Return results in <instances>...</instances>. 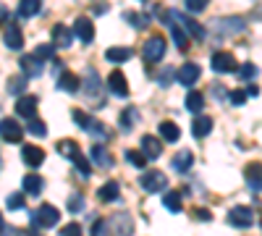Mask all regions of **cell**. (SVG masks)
<instances>
[{"label":"cell","mask_w":262,"mask_h":236,"mask_svg":"<svg viewBox=\"0 0 262 236\" xmlns=\"http://www.w3.org/2000/svg\"><path fill=\"white\" fill-rule=\"evenodd\" d=\"M58 221H60V212L53 205H39L37 212L32 216V226L34 228H53Z\"/></svg>","instance_id":"cell-1"},{"label":"cell","mask_w":262,"mask_h":236,"mask_svg":"<svg viewBox=\"0 0 262 236\" xmlns=\"http://www.w3.org/2000/svg\"><path fill=\"white\" fill-rule=\"evenodd\" d=\"M142 55H144V60L149 63V66H152V63H158V60H163V55H165V37L163 34H152L144 42Z\"/></svg>","instance_id":"cell-2"},{"label":"cell","mask_w":262,"mask_h":236,"mask_svg":"<svg viewBox=\"0 0 262 236\" xmlns=\"http://www.w3.org/2000/svg\"><path fill=\"white\" fill-rule=\"evenodd\" d=\"M142 189L149 191V195H158V191H165L168 189V176L160 174V170H147V174L139 179Z\"/></svg>","instance_id":"cell-3"},{"label":"cell","mask_w":262,"mask_h":236,"mask_svg":"<svg viewBox=\"0 0 262 236\" xmlns=\"http://www.w3.org/2000/svg\"><path fill=\"white\" fill-rule=\"evenodd\" d=\"M228 223L231 226H236V228H252L254 226V210L252 207H233L231 212H228Z\"/></svg>","instance_id":"cell-4"},{"label":"cell","mask_w":262,"mask_h":236,"mask_svg":"<svg viewBox=\"0 0 262 236\" xmlns=\"http://www.w3.org/2000/svg\"><path fill=\"white\" fill-rule=\"evenodd\" d=\"M210 63H212V71H217V74H236V69H238L236 58H233L231 53H226V50L215 53Z\"/></svg>","instance_id":"cell-5"},{"label":"cell","mask_w":262,"mask_h":236,"mask_svg":"<svg viewBox=\"0 0 262 236\" xmlns=\"http://www.w3.org/2000/svg\"><path fill=\"white\" fill-rule=\"evenodd\" d=\"M0 137H3L6 142H11V144H18L21 139H24V128L11 118H3L0 121Z\"/></svg>","instance_id":"cell-6"},{"label":"cell","mask_w":262,"mask_h":236,"mask_svg":"<svg viewBox=\"0 0 262 236\" xmlns=\"http://www.w3.org/2000/svg\"><path fill=\"white\" fill-rule=\"evenodd\" d=\"M200 74H202V69L196 66V63H184V66L176 71V79L184 84V87H194V84L200 81Z\"/></svg>","instance_id":"cell-7"},{"label":"cell","mask_w":262,"mask_h":236,"mask_svg":"<svg viewBox=\"0 0 262 236\" xmlns=\"http://www.w3.org/2000/svg\"><path fill=\"white\" fill-rule=\"evenodd\" d=\"M74 34L84 42V45H90V42L95 39V24L86 16H81V18L74 21Z\"/></svg>","instance_id":"cell-8"},{"label":"cell","mask_w":262,"mask_h":236,"mask_svg":"<svg viewBox=\"0 0 262 236\" xmlns=\"http://www.w3.org/2000/svg\"><path fill=\"white\" fill-rule=\"evenodd\" d=\"M142 153L147 160H158L163 155V142L158 137H152V134H144L142 137Z\"/></svg>","instance_id":"cell-9"},{"label":"cell","mask_w":262,"mask_h":236,"mask_svg":"<svg viewBox=\"0 0 262 236\" xmlns=\"http://www.w3.org/2000/svg\"><path fill=\"white\" fill-rule=\"evenodd\" d=\"M21 158H24L27 165L39 168L42 163H45V149H42V147H34V144H24V147H21Z\"/></svg>","instance_id":"cell-10"},{"label":"cell","mask_w":262,"mask_h":236,"mask_svg":"<svg viewBox=\"0 0 262 236\" xmlns=\"http://www.w3.org/2000/svg\"><path fill=\"white\" fill-rule=\"evenodd\" d=\"M107 87H111V92L116 97H128V81H126L123 71H111V76H107Z\"/></svg>","instance_id":"cell-11"},{"label":"cell","mask_w":262,"mask_h":236,"mask_svg":"<svg viewBox=\"0 0 262 236\" xmlns=\"http://www.w3.org/2000/svg\"><path fill=\"white\" fill-rule=\"evenodd\" d=\"M244 179L252 191H262V163H249L244 168Z\"/></svg>","instance_id":"cell-12"},{"label":"cell","mask_w":262,"mask_h":236,"mask_svg":"<svg viewBox=\"0 0 262 236\" xmlns=\"http://www.w3.org/2000/svg\"><path fill=\"white\" fill-rule=\"evenodd\" d=\"M50 32H53V45L55 48H69L74 42V29H69L66 24H55Z\"/></svg>","instance_id":"cell-13"},{"label":"cell","mask_w":262,"mask_h":236,"mask_svg":"<svg viewBox=\"0 0 262 236\" xmlns=\"http://www.w3.org/2000/svg\"><path fill=\"white\" fill-rule=\"evenodd\" d=\"M16 113L21 118H34V113H37V97H32V95L18 97L16 100Z\"/></svg>","instance_id":"cell-14"},{"label":"cell","mask_w":262,"mask_h":236,"mask_svg":"<svg viewBox=\"0 0 262 236\" xmlns=\"http://www.w3.org/2000/svg\"><path fill=\"white\" fill-rule=\"evenodd\" d=\"M84 95L90 100H100V76L95 71H86L84 76Z\"/></svg>","instance_id":"cell-15"},{"label":"cell","mask_w":262,"mask_h":236,"mask_svg":"<svg viewBox=\"0 0 262 236\" xmlns=\"http://www.w3.org/2000/svg\"><path fill=\"white\" fill-rule=\"evenodd\" d=\"M176 24L179 27H186L184 32H189L191 37H196V39H205V29L196 24V21H191L189 16H184V13H176Z\"/></svg>","instance_id":"cell-16"},{"label":"cell","mask_w":262,"mask_h":236,"mask_svg":"<svg viewBox=\"0 0 262 236\" xmlns=\"http://www.w3.org/2000/svg\"><path fill=\"white\" fill-rule=\"evenodd\" d=\"M191 132H194L196 139H205V137L212 132V118H210V116H196L194 123H191Z\"/></svg>","instance_id":"cell-17"},{"label":"cell","mask_w":262,"mask_h":236,"mask_svg":"<svg viewBox=\"0 0 262 236\" xmlns=\"http://www.w3.org/2000/svg\"><path fill=\"white\" fill-rule=\"evenodd\" d=\"M3 42H6V45H8L11 50H21V48H24V34H21V29H18L16 24H11V27L6 29Z\"/></svg>","instance_id":"cell-18"},{"label":"cell","mask_w":262,"mask_h":236,"mask_svg":"<svg viewBox=\"0 0 262 236\" xmlns=\"http://www.w3.org/2000/svg\"><path fill=\"white\" fill-rule=\"evenodd\" d=\"M212 27H217V29L223 27V34H236L244 29V21L242 18H217V21H212Z\"/></svg>","instance_id":"cell-19"},{"label":"cell","mask_w":262,"mask_h":236,"mask_svg":"<svg viewBox=\"0 0 262 236\" xmlns=\"http://www.w3.org/2000/svg\"><path fill=\"white\" fill-rule=\"evenodd\" d=\"M58 90H60V92H71V95H74V92L79 90V79H76L71 71H63V74L58 76Z\"/></svg>","instance_id":"cell-20"},{"label":"cell","mask_w":262,"mask_h":236,"mask_svg":"<svg viewBox=\"0 0 262 236\" xmlns=\"http://www.w3.org/2000/svg\"><path fill=\"white\" fill-rule=\"evenodd\" d=\"M21 69H24L27 76H39L42 74V63H39L37 55H24L21 58Z\"/></svg>","instance_id":"cell-21"},{"label":"cell","mask_w":262,"mask_h":236,"mask_svg":"<svg viewBox=\"0 0 262 236\" xmlns=\"http://www.w3.org/2000/svg\"><path fill=\"white\" fill-rule=\"evenodd\" d=\"M92 160H95V165H100V168H111V165H113L111 153H107L102 144H95V147H92Z\"/></svg>","instance_id":"cell-22"},{"label":"cell","mask_w":262,"mask_h":236,"mask_svg":"<svg viewBox=\"0 0 262 236\" xmlns=\"http://www.w3.org/2000/svg\"><path fill=\"white\" fill-rule=\"evenodd\" d=\"M118 191H121V186L116 181H107V184H102L97 189V197H100V202H113L118 197Z\"/></svg>","instance_id":"cell-23"},{"label":"cell","mask_w":262,"mask_h":236,"mask_svg":"<svg viewBox=\"0 0 262 236\" xmlns=\"http://www.w3.org/2000/svg\"><path fill=\"white\" fill-rule=\"evenodd\" d=\"M160 137H163L165 142H179L181 128L173 123V121H163V123H160Z\"/></svg>","instance_id":"cell-24"},{"label":"cell","mask_w":262,"mask_h":236,"mask_svg":"<svg viewBox=\"0 0 262 236\" xmlns=\"http://www.w3.org/2000/svg\"><path fill=\"white\" fill-rule=\"evenodd\" d=\"M131 55H134V53H131L128 48H111L105 53V58L111 63H126V60H131Z\"/></svg>","instance_id":"cell-25"},{"label":"cell","mask_w":262,"mask_h":236,"mask_svg":"<svg viewBox=\"0 0 262 236\" xmlns=\"http://www.w3.org/2000/svg\"><path fill=\"white\" fill-rule=\"evenodd\" d=\"M39 13V0H21L18 3V16L21 18H32Z\"/></svg>","instance_id":"cell-26"},{"label":"cell","mask_w":262,"mask_h":236,"mask_svg":"<svg viewBox=\"0 0 262 236\" xmlns=\"http://www.w3.org/2000/svg\"><path fill=\"white\" fill-rule=\"evenodd\" d=\"M163 205L170 210V212H181V195L179 191H165V197H163Z\"/></svg>","instance_id":"cell-27"},{"label":"cell","mask_w":262,"mask_h":236,"mask_svg":"<svg viewBox=\"0 0 262 236\" xmlns=\"http://www.w3.org/2000/svg\"><path fill=\"white\" fill-rule=\"evenodd\" d=\"M191 163H194V155L189 153V149H184V153H179L176 158H173V168L176 170H189Z\"/></svg>","instance_id":"cell-28"},{"label":"cell","mask_w":262,"mask_h":236,"mask_svg":"<svg viewBox=\"0 0 262 236\" xmlns=\"http://www.w3.org/2000/svg\"><path fill=\"white\" fill-rule=\"evenodd\" d=\"M58 153H60L63 158H69V160H71V158L79 153V144H76L74 139H60V142H58Z\"/></svg>","instance_id":"cell-29"},{"label":"cell","mask_w":262,"mask_h":236,"mask_svg":"<svg viewBox=\"0 0 262 236\" xmlns=\"http://www.w3.org/2000/svg\"><path fill=\"white\" fill-rule=\"evenodd\" d=\"M186 108H189L191 113H200V111L205 108V97H202L200 92H189V95H186Z\"/></svg>","instance_id":"cell-30"},{"label":"cell","mask_w":262,"mask_h":236,"mask_svg":"<svg viewBox=\"0 0 262 236\" xmlns=\"http://www.w3.org/2000/svg\"><path fill=\"white\" fill-rule=\"evenodd\" d=\"M24 191H27V195H39V191H42V179L39 176H24Z\"/></svg>","instance_id":"cell-31"},{"label":"cell","mask_w":262,"mask_h":236,"mask_svg":"<svg viewBox=\"0 0 262 236\" xmlns=\"http://www.w3.org/2000/svg\"><path fill=\"white\" fill-rule=\"evenodd\" d=\"M27 132L34 134V137H48V126L42 123L39 118H29V126H27Z\"/></svg>","instance_id":"cell-32"},{"label":"cell","mask_w":262,"mask_h":236,"mask_svg":"<svg viewBox=\"0 0 262 236\" xmlns=\"http://www.w3.org/2000/svg\"><path fill=\"white\" fill-rule=\"evenodd\" d=\"M24 90H27V76H11L8 92H11V95H18V92H24Z\"/></svg>","instance_id":"cell-33"},{"label":"cell","mask_w":262,"mask_h":236,"mask_svg":"<svg viewBox=\"0 0 262 236\" xmlns=\"http://www.w3.org/2000/svg\"><path fill=\"white\" fill-rule=\"evenodd\" d=\"M126 160H128L131 165H137V168H144V165H147L144 153H137V149H126Z\"/></svg>","instance_id":"cell-34"},{"label":"cell","mask_w":262,"mask_h":236,"mask_svg":"<svg viewBox=\"0 0 262 236\" xmlns=\"http://www.w3.org/2000/svg\"><path fill=\"white\" fill-rule=\"evenodd\" d=\"M71 160L76 163V168H79V174H81L84 179H86V176H90V174H92V165H90V163H86V160H84V155H81V153H76V155H74Z\"/></svg>","instance_id":"cell-35"},{"label":"cell","mask_w":262,"mask_h":236,"mask_svg":"<svg viewBox=\"0 0 262 236\" xmlns=\"http://www.w3.org/2000/svg\"><path fill=\"white\" fill-rule=\"evenodd\" d=\"M170 34H173V42H176V45H179L181 50H184V48L189 45V39H186V32H184V29H181L179 24H176V27L170 29Z\"/></svg>","instance_id":"cell-36"},{"label":"cell","mask_w":262,"mask_h":236,"mask_svg":"<svg viewBox=\"0 0 262 236\" xmlns=\"http://www.w3.org/2000/svg\"><path fill=\"white\" fill-rule=\"evenodd\" d=\"M6 207L8 210H21L24 207V195H21V191H13V195L6 200Z\"/></svg>","instance_id":"cell-37"},{"label":"cell","mask_w":262,"mask_h":236,"mask_svg":"<svg viewBox=\"0 0 262 236\" xmlns=\"http://www.w3.org/2000/svg\"><path fill=\"white\" fill-rule=\"evenodd\" d=\"M236 74L242 76V79H247V81H252L257 76V66H254V63H244L242 69H236Z\"/></svg>","instance_id":"cell-38"},{"label":"cell","mask_w":262,"mask_h":236,"mask_svg":"<svg viewBox=\"0 0 262 236\" xmlns=\"http://www.w3.org/2000/svg\"><path fill=\"white\" fill-rule=\"evenodd\" d=\"M137 108H126L123 111V116H121V123H123V128H131V126H134L137 123Z\"/></svg>","instance_id":"cell-39"},{"label":"cell","mask_w":262,"mask_h":236,"mask_svg":"<svg viewBox=\"0 0 262 236\" xmlns=\"http://www.w3.org/2000/svg\"><path fill=\"white\" fill-rule=\"evenodd\" d=\"M34 55H37L39 60H53V55H55V45H39V48L34 50Z\"/></svg>","instance_id":"cell-40"},{"label":"cell","mask_w":262,"mask_h":236,"mask_svg":"<svg viewBox=\"0 0 262 236\" xmlns=\"http://www.w3.org/2000/svg\"><path fill=\"white\" fill-rule=\"evenodd\" d=\"M71 118H74V121H76V123H79L81 128H90V126H92V118L86 116L84 111H79V108H76V111L71 113Z\"/></svg>","instance_id":"cell-41"},{"label":"cell","mask_w":262,"mask_h":236,"mask_svg":"<svg viewBox=\"0 0 262 236\" xmlns=\"http://www.w3.org/2000/svg\"><path fill=\"white\" fill-rule=\"evenodd\" d=\"M207 3L210 0H186V11L189 13H202L207 8Z\"/></svg>","instance_id":"cell-42"},{"label":"cell","mask_w":262,"mask_h":236,"mask_svg":"<svg viewBox=\"0 0 262 236\" xmlns=\"http://www.w3.org/2000/svg\"><path fill=\"white\" fill-rule=\"evenodd\" d=\"M58 236H81V226L79 223H69V226H63Z\"/></svg>","instance_id":"cell-43"},{"label":"cell","mask_w":262,"mask_h":236,"mask_svg":"<svg viewBox=\"0 0 262 236\" xmlns=\"http://www.w3.org/2000/svg\"><path fill=\"white\" fill-rule=\"evenodd\" d=\"M228 100H231L233 105H244V102H247V92H244V90H233V92L228 95Z\"/></svg>","instance_id":"cell-44"},{"label":"cell","mask_w":262,"mask_h":236,"mask_svg":"<svg viewBox=\"0 0 262 236\" xmlns=\"http://www.w3.org/2000/svg\"><path fill=\"white\" fill-rule=\"evenodd\" d=\"M173 79H176V69H163V74H160V84H163V87H168Z\"/></svg>","instance_id":"cell-45"},{"label":"cell","mask_w":262,"mask_h":236,"mask_svg":"<svg viewBox=\"0 0 262 236\" xmlns=\"http://www.w3.org/2000/svg\"><path fill=\"white\" fill-rule=\"evenodd\" d=\"M81 207H84V200H81V195H74V197L69 200V210H71V212H79Z\"/></svg>","instance_id":"cell-46"},{"label":"cell","mask_w":262,"mask_h":236,"mask_svg":"<svg viewBox=\"0 0 262 236\" xmlns=\"http://www.w3.org/2000/svg\"><path fill=\"white\" fill-rule=\"evenodd\" d=\"M194 218H196V221H202V223H210V221H212V212L196 207V210H194Z\"/></svg>","instance_id":"cell-47"},{"label":"cell","mask_w":262,"mask_h":236,"mask_svg":"<svg viewBox=\"0 0 262 236\" xmlns=\"http://www.w3.org/2000/svg\"><path fill=\"white\" fill-rule=\"evenodd\" d=\"M6 21H8V8H6L3 3H0V29L6 27Z\"/></svg>","instance_id":"cell-48"},{"label":"cell","mask_w":262,"mask_h":236,"mask_svg":"<svg viewBox=\"0 0 262 236\" xmlns=\"http://www.w3.org/2000/svg\"><path fill=\"white\" fill-rule=\"evenodd\" d=\"M212 92H215V97H217V100H223L228 90H223V87H212Z\"/></svg>","instance_id":"cell-49"},{"label":"cell","mask_w":262,"mask_h":236,"mask_svg":"<svg viewBox=\"0 0 262 236\" xmlns=\"http://www.w3.org/2000/svg\"><path fill=\"white\" fill-rule=\"evenodd\" d=\"M247 92V97H254V95H259V90L257 87H249V90H244Z\"/></svg>","instance_id":"cell-50"},{"label":"cell","mask_w":262,"mask_h":236,"mask_svg":"<svg viewBox=\"0 0 262 236\" xmlns=\"http://www.w3.org/2000/svg\"><path fill=\"white\" fill-rule=\"evenodd\" d=\"M6 231V221H3V212H0V233Z\"/></svg>","instance_id":"cell-51"},{"label":"cell","mask_w":262,"mask_h":236,"mask_svg":"<svg viewBox=\"0 0 262 236\" xmlns=\"http://www.w3.org/2000/svg\"><path fill=\"white\" fill-rule=\"evenodd\" d=\"M6 236H18V231H13V228H8V231H3Z\"/></svg>","instance_id":"cell-52"},{"label":"cell","mask_w":262,"mask_h":236,"mask_svg":"<svg viewBox=\"0 0 262 236\" xmlns=\"http://www.w3.org/2000/svg\"><path fill=\"white\" fill-rule=\"evenodd\" d=\"M32 236H39V233H32Z\"/></svg>","instance_id":"cell-53"}]
</instances>
